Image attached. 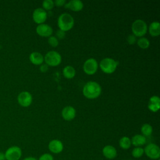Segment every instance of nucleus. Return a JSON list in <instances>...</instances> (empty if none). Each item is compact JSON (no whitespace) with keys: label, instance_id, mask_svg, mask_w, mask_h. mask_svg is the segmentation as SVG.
<instances>
[{"label":"nucleus","instance_id":"nucleus-1","mask_svg":"<svg viewBox=\"0 0 160 160\" xmlns=\"http://www.w3.org/2000/svg\"><path fill=\"white\" fill-rule=\"evenodd\" d=\"M82 93L88 99H95L100 96L101 93V87L95 81H89L84 86Z\"/></svg>","mask_w":160,"mask_h":160},{"label":"nucleus","instance_id":"nucleus-2","mask_svg":"<svg viewBox=\"0 0 160 160\" xmlns=\"http://www.w3.org/2000/svg\"><path fill=\"white\" fill-rule=\"evenodd\" d=\"M74 20L72 16L69 13L61 14L58 19V26L59 29L66 32L72 28Z\"/></svg>","mask_w":160,"mask_h":160},{"label":"nucleus","instance_id":"nucleus-3","mask_svg":"<svg viewBox=\"0 0 160 160\" xmlns=\"http://www.w3.org/2000/svg\"><path fill=\"white\" fill-rule=\"evenodd\" d=\"M118 65V62L110 58L102 59L99 64V66L102 72L106 74H111L114 72Z\"/></svg>","mask_w":160,"mask_h":160},{"label":"nucleus","instance_id":"nucleus-4","mask_svg":"<svg viewBox=\"0 0 160 160\" xmlns=\"http://www.w3.org/2000/svg\"><path fill=\"white\" fill-rule=\"evenodd\" d=\"M132 34L136 37H142L147 32V24L142 19H136L132 24L131 26Z\"/></svg>","mask_w":160,"mask_h":160},{"label":"nucleus","instance_id":"nucleus-5","mask_svg":"<svg viewBox=\"0 0 160 160\" xmlns=\"http://www.w3.org/2000/svg\"><path fill=\"white\" fill-rule=\"evenodd\" d=\"M44 61L48 66H57L61 62V56L55 51H51L46 54Z\"/></svg>","mask_w":160,"mask_h":160},{"label":"nucleus","instance_id":"nucleus-6","mask_svg":"<svg viewBox=\"0 0 160 160\" xmlns=\"http://www.w3.org/2000/svg\"><path fill=\"white\" fill-rule=\"evenodd\" d=\"M146 156L152 159H158L160 157V149L159 146L154 143L148 144L144 149Z\"/></svg>","mask_w":160,"mask_h":160},{"label":"nucleus","instance_id":"nucleus-7","mask_svg":"<svg viewBox=\"0 0 160 160\" xmlns=\"http://www.w3.org/2000/svg\"><path fill=\"white\" fill-rule=\"evenodd\" d=\"M6 160H19L22 155L21 148L16 146L9 148L5 152Z\"/></svg>","mask_w":160,"mask_h":160},{"label":"nucleus","instance_id":"nucleus-8","mask_svg":"<svg viewBox=\"0 0 160 160\" xmlns=\"http://www.w3.org/2000/svg\"><path fill=\"white\" fill-rule=\"evenodd\" d=\"M98 64L97 61L94 58L88 59L83 64V70L88 75L94 74L98 70Z\"/></svg>","mask_w":160,"mask_h":160},{"label":"nucleus","instance_id":"nucleus-9","mask_svg":"<svg viewBox=\"0 0 160 160\" xmlns=\"http://www.w3.org/2000/svg\"><path fill=\"white\" fill-rule=\"evenodd\" d=\"M47 16L48 14L46 11L42 8H40L36 9L32 13V19L34 21L38 24H43V22H44L46 20Z\"/></svg>","mask_w":160,"mask_h":160},{"label":"nucleus","instance_id":"nucleus-10","mask_svg":"<svg viewBox=\"0 0 160 160\" xmlns=\"http://www.w3.org/2000/svg\"><path fill=\"white\" fill-rule=\"evenodd\" d=\"M32 97L28 91H22L18 96V102L22 107L26 108L29 106L32 103Z\"/></svg>","mask_w":160,"mask_h":160},{"label":"nucleus","instance_id":"nucleus-11","mask_svg":"<svg viewBox=\"0 0 160 160\" xmlns=\"http://www.w3.org/2000/svg\"><path fill=\"white\" fill-rule=\"evenodd\" d=\"M36 32L42 37H50L52 34V28L46 24H39L36 28Z\"/></svg>","mask_w":160,"mask_h":160},{"label":"nucleus","instance_id":"nucleus-12","mask_svg":"<svg viewBox=\"0 0 160 160\" xmlns=\"http://www.w3.org/2000/svg\"><path fill=\"white\" fill-rule=\"evenodd\" d=\"M83 3L79 0H71L64 4V8L69 9L70 10L75 12L80 11L83 8Z\"/></svg>","mask_w":160,"mask_h":160},{"label":"nucleus","instance_id":"nucleus-13","mask_svg":"<svg viewBox=\"0 0 160 160\" xmlns=\"http://www.w3.org/2000/svg\"><path fill=\"white\" fill-rule=\"evenodd\" d=\"M61 114L64 119L66 121H71L76 116V110L73 107L68 106L62 109Z\"/></svg>","mask_w":160,"mask_h":160},{"label":"nucleus","instance_id":"nucleus-14","mask_svg":"<svg viewBox=\"0 0 160 160\" xmlns=\"http://www.w3.org/2000/svg\"><path fill=\"white\" fill-rule=\"evenodd\" d=\"M48 148L51 152L58 154L62 151L63 144L61 141L58 139H53L49 142L48 144Z\"/></svg>","mask_w":160,"mask_h":160},{"label":"nucleus","instance_id":"nucleus-15","mask_svg":"<svg viewBox=\"0 0 160 160\" xmlns=\"http://www.w3.org/2000/svg\"><path fill=\"white\" fill-rule=\"evenodd\" d=\"M148 109L152 112H157L160 108V99L158 96H152L150 98L148 103Z\"/></svg>","mask_w":160,"mask_h":160},{"label":"nucleus","instance_id":"nucleus-16","mask_svg":"<svg viewBox=\"0 0 160 160\" xmlns=\"http://www.w3.org/2000/svg\"><path fill=\"white\" fill-rule=\"evenodd\" d=\"M102 154L107 159H112L116 158L117 155V151L114 147L111 145H108L104 147L102 149Z\"/></svg>","mask_w":160,"mask_h":160},{"label":"nucleus","instance_id":"nucleus-17","mask_svg":"<svg viewBox=\"0 0 160 160\" xmlns=\"http://www.w3.org/2000/svg\"><path fill=\"white\" fill-rule=\"evenodd\" d=\"M30 61L35 65H41L44 61L43 56L38 52H33L29 55Z\"/></svg>","mask_w":160,"mask_h":160},{"label":"nucleus","instance_id":"nucleus-18","mask_svg":"<svg viewBox=\"0 0 160 160\" xmlns=\"http://www.w3.org/2000/svg\"><path fill=\"white\" fill-rule=\"evenodd\" d=\"M149 32L152 37L158 36L160 34V24L159 22L154 21L149 26Z\"/></svg>","mask_w":160,"mask_h":160},{"label":"nucleus","instance_id":"nucleus-19","mask_svg":"<svg viewBox=\"0 0 160 160\" xmlns=\"http://www.w3.org/2000/svg\"><path fill=\"white\" fill-rule=\"evenodd\" d=\"M131 144L136 147H140L146 143V138L141 134H136L131 139Z\"/></svg>","mask_w":160,"mask_h":160},{"label":"nucleus","instance_id":"nucleus-20","mask_svg":"<svg viewBox=\"0 0 160 160\" xmlns=\"http://www.w3.org/2000/svg\"><path fill=\"white\" fill-rule=\"evenodd\" d=\"M62 73L64 76L67 79H72L76 74L75 69L71 66H66L64 68Z\"/></svg>","mask_w":160,"mask_h":160},{"label":"nucleus","instance_id":"nucleus-21","mask_svg":"<svg viewBox=\"0 0 160 160\" xmlns=\"http://www.w3.org/2000/svg\"><path fill=\"white\" fill-rule=\"evenodd\" d=\"M120 147L123 149H128L130 148L131 145V139L126 136H124L121 138L119 142Z\"/></svg>","mask_w":160,"mask_h":160},{"label":"nucleus","instance_id":"nucleus-22","mask_svg":"<svg viewBox=\"0 0 160 160\" xmlns=\"http://www.w3.org/2000/svg\"><path fill=\"white\" fill-rule=\"evenodd\" d=\"M141 131L142 134V136H144V137L149 136L152 132V128L149 124H144L141 128Z\"/></svg>","mask_w":160,"mask_h":160},{"label":"nucleus","instance_id":"nucleus-23","mask_svg":"<svg viewBox=\"0 0 160 160\" xmlns=\"http://www.w3.org/2000/svg\"><path fill=\"white\" fill-rule=\"evenodd\" d=\"M137 44L139 48H141V49H143L148 48L150 45L149 41L147 38H144V37L140 38L139 39H138Z\"/></svg>","mask_w":160,"mask_h":160},{"label":"nucleus","instance_id":"nucleus-24","mask_svg":"<svg viewBox=\"0 0 160 160\" xmlns=\"http://www.w3.org/2000/svg\"><path fill=\"white\" fill-rule=\"evenodd\" d=\"M144 154V149L140 147L134 148L132 151V155L136 158H139Z\"/></svg>","mask_w":160,"mask_h":160},{"label":"nucleus","instance_id":"nucleus-25","mask_svg":"<svg viewBox=\"0 0 160 160\" xmlns=\"http://www.w3.org/2000/svg\"><path fill=\"white\" fill-rule=\"evenodd\" d=\"M54 6V1L52 0H45L42 2V7H43L42 9H44L45 11L51 10L53 8Z\"/></svg>","mask_w":160,"mask_h":160},{"label":"nucleus","instance_id":"nucleus-26","mask_svg":"<svg viewBox=\"0 0 160 160\" xmlns=\"http://www.w3.org/2000/svg\"><path fill=\"white\" fill-rule=\"evenodd\" d=\"M48 43H49V44L51 46L54 47V48H56V47H57L58 45L59 44V41H58V39H57L56 37L51 36L50 37H49V39H48Z\"/></svg>","mask_w":160,"mask_h":160},{"label":"nucleus","instance_id":"nucleus-27","mask_svg":"<svg viewBox=\"0 0 160 160\" xmlns=\"http://www.w3.org/2000/svg\"><path fill=\"white\" fill-rule=\"evenodd\" d=\"M136 37L134 34H129L127 38V41L128 43L130 45H133L136 42Z\"/></svg>","mask_w":160,"mask_h":160},{"label":"nucleus","instance_id":"nucleus-28","mask_svg":"<svg viewBox=\"0 0 160 160\" xmlns=\"http://www.w3.org/2000/svg\"><path fill=\"white\" fill-rule=\"evenodd\" d=\"M56 36H57V39H62L65 38L66 36V32L61 30V29H58L57 31H56Z\"/></svg>","mask_w":160,"mask_h":160},{"label":"nucleus","instance_id":"nucleus-29","mask_svg":"<svg viewBox=\"0 0 160 160\" xmlns=\"http://www.w3.org/2000/svg\"><path fill=\"white\" fill-rule=\"evenodd\" d=\"M39 160H53V158L50 154L45 153L40 156Z\"/></svg>","mask_w":160,"mask_h":160},{"label":"nucleus","instance_id":"nucleus-30","mask_svg":"<svg viewBox=\"0 0 160 160\" xmlns=\"http://www.w3.org/2000/svg\"><path fill=\"white\" fill-rule=\"evenodd\" d=\"M54 5H56L58 7H61L62 6H64L66 4V0H56L54 1Z\"/></svg>","mask_w":160,"mask_h":160},{"label":"nucleus","instance_id":"nucleus-31","mask_svg":"<svg viewBox=\"0 0 160 160\" xmlns=\"http://www.w3.org/2000/svg\"><path fill=\"white\" fill-rule=\"evenodd\" d=\"M39 69L41 72H45L48 70V66L46 64H42L41 65Z\"/></svg>","mask_w":160,"mask_h":160},{"label":"nucleus","instance_id":"nucleus-32","mask_svg":"<svg viewBox=\"0 0 160 160\" xmlns=\"http://www.w3.org/2000/svg\"><path fill=\"white\" fill-rule=\"evenodd\" d=\"M0 160H6L4 153L0 152Z\"/></svg>","mask_w":160,"mask_h":160},{"label":"nucleus","instance_id":"nucleus-33","mask_svg":"<svg viewBox=\"0 0 160 160\" xmlns=\"http://www.w3.org/2000/svg\"><path fill=\"white\" fill-rule=\"evenodd\" d=\"M23 160H37V159L33 157H28V158H26L25 159H24Z\"/></svg>","mask_w":160,"mask_h":160},{"label":"nucleus","instance_id":"nucleus-34","mask_svg":"<svg viewBox=\"0 0 160 160\" xmlns=\"http://www.w3.org/2000/svg\"><path fill=\"white\" fill-rule=\"evenodd\" d=\"M158 160H160V159H158Z\"/></svg>","mask_w":160,"mask_h":160}]
</instances>
